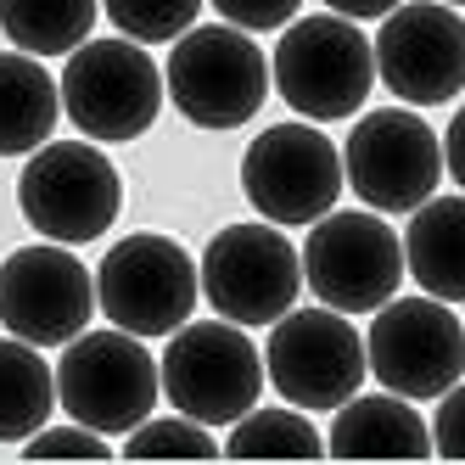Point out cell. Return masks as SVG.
<instances>
[{
  "label": "cell",
  "instance_id": "cell-1",
  "mask_svg": "<svg viewBox=\"0 0 465 465\" xmlns=\"http://www.w3.org/2000/svg\"><path fill=\"white\" fill-rule=\"evenodd\" d=\"M270 79L297 118L337 124V118H353L371 95L376 51L353 17H337V12L292 17L270 56Z\"/></svg>",
  "mask_w": 465,
  "mask_h": 465
},
{
  "label": "cell",
  "instance_id": "cell-2",
  "mask_svg": "<svg viewBox=\"0 0 465 465\" xmlns=\"http://www.w3.org/2000/svg\"><path fill=\"white\" fill-rule=\"evenodd\" d=\"M163 95L196 129H242L270 95V56L236 23L185 28L163 68Z\"/></svg>",
  "mask_w": 465,
  "mask_h": 465
},
{
  "label": "cell",
  "instance_id": "cell-3",
  "mask_svg": "<svg viewBox=\"0 0 465 465\" xmlns=\"http://www.w3.org/2000/svg\"><path fill=\"white\" fill-rule=\"evenodd\" d=\"M157 376H163V398L180 415L203 426H230L258 404L263 353L236 320H196V325L185 320L180 331H169Z\"/></svg>",
  "mask_w": 465,
  "mask_h": 465
},
{
  "label": "cell",
  "instance_id": "cell-4",
  "mask_svg": "<svg viewBox=\"0 0 465 465\" xmlns=\"http://www.w3.org/2000/svg\"><path fill=\"white\" fill-rule=\"evenodd\" d=\"M163 398L157 359L141 348V337L129 331H79L74 342H62L56 359V404L68 410V420L102 431H135Z\"/></svg>",
  "mask_w": 465,
  "mask_h": 465
},
{
  "label": "cell",
  "instance_id": "cell-5",
  "mask_svg": "<svg viewBox=\"0 0 465 465\" xmlns=\"http://www.w3.org/2000/svg\"><path fill=\"white\" fill-rule=\"evenodd\" d=\"M303 286L337 314H376L404 286V236L376 208H331L309 224Z\"/></svg>",
  "mask_w": 465,
  "mask_h": 465
},
{
  "label": "cell",
  "instance_id": "cell-6",
  "mask_svg": "<svg viewBox=\"0 0 465 465\" xmlns=\"http://www.w3.org/2000/svg\"><path fill=\"white\" fill-rule=\"evenodd\" d=\"M17 208L45 242L79 247L107 236L124 208V180L90 141H45L28 152L17 174Z\"/></svg>",
  "mask_w": 465,
  "mask_h": 465
},
{
  "label": "cell",
  "instance_id": "cell-7",
  "mask_svg": "<svg viewBox=\"0 0 465 465\" xmlns=\"http://www.w3.org/2000/svg\"><path fill=\"white\" fill-rule=\"evenodd\" d=\"M196 297H203V281H196L191 252L157 230H135V236L113 242L107 258L95 263V309L141 342L180 331Z\"/></svg>",
  "mask_w": 465,
  "mask_h": 465
},
{
  "label": "cell",
  "instance_id": "cell-8",
  "mask_svg": "<svg viewBox=\"0 0 465 465\" xmlns=\"http://www.w3.org/2000/svg\"><path fill=\"white\" fill-rule=\"evenodd\" d=\"M62 113L84 141H135L163 113V68L135 40H84L56 79Z\"/></svg>",
  "mask_w": 465,
  "mask_h": 465
},
{
  "label": "cell",
  "instance_id": "cell-9",
  "mask_svg": "<svg viewBox=\"0 0 465 465\" xmlns=\"http://www.w3.org/2000/svg\"><path fill=\"white\" fill-rule=\"evenodd\" d=\"M342 180L364 208L376 213H415L443 180V141L410 107L359 113L342 141Z\"/></svg>",
  "mask_w": 465,
  "mask_h": 465
},
{
  "label": "cell",
  "instance_id": "cell-10",
  "mask_svg": "<svg viewBox=\"0 0 465 465\" xmlns=\"http://www.w3.org/2000/svg\"><path fill=\"white\" fill-rule=\"evenodd\" d=\"M371 364H364V337L348 314L337 309H286L270 325V348H263V381H270L286 404L297 410H337L364 387Z\"/></svg>",
  "mask_w": 465,
  "mask_h": 465
},
{
  "label": "cell",
  "instance_id": "cell-11",
  "mask_svg": "<svg viewBox=\"0 0 465 465\" xmlns=\"http://www.w3.org/2000/svg\"><path fill=\"white\" fill-rule=\"evenodd\" d=\"M364 364L371 376L420 404V398H443L465 376V325L454 320V303L443 297H387L364 331Z\"/></svg>",
  "mask_w": 465,
  "mask_h": 465
},
{
  "label": "cell",
  "instance_id": "cell-12",
  "mask_svg": "<svg viewBox=\"0 0 465 465\" xmlns=\"http://www.w3.org/2000/svg\"><path fill=\"white\" fill-rule=\"evenodd\" d=\"M342 146H331L320 135V124H270L263 135L242 152V191L258 208V219H270L281 230L314 224L337 208L342 196Z\"/></svg>",
  "mask_w": 465,
  "mask_h": 465
},
{
  "label": "cell",
  "instance_id": "cell-13",
  "mask_svg": "<svg viewBox=\"0 0 465 465\" xmlns=\"http://www.w3.org/2000/svg\"><path fill=\"white\" fill-rule=\"evenodd\" d=\"M196 281H203V297L219 309V320L275 325L303 292V252L270 219L224 224L196 263Z\"/></svg>",
  "mask_w": 465,
  "mask_h": 465
},
{
  "label": "cell",
  "instance_id": "cell-14",
  "mask_svg": "<svg viewBox=\"0 0 465 465\" xmlns=\"http://www.w3.org/2000/svg\"><path fill=\"white\" fill-rule=\"evenodd\" d=\"M371 51L376 79L404 107H443L465 90V17L443 0H398Z\"/></svg>",
  "mask_w": 465,
  "mask_h": 465
},
{
  "label": "cell",
  "instance_id": "cell-15",
  "mask_svg": "<svg viewBox=\"0 0 465 465\" xmlns=\"http://www.w3.org/2000/svg\"><path fill=\"white\" fill-rule=\"evenodd\" d=\"M95 314V275L62 242L17 247L0 263V325L35 348L74 342Z\"/></svg>",
  "mask_w": 465,
  "mask_h": 465
},
{
  "label": "cell",
  "instance_id": "cell-16",
  "mask_svg": "<svg viewBox=\"0 0 465 465\" xmlns=\"http://www.w3.org/2000/svg\"><path fill=\"white\" fill-rule=\"evenodd\" d=\"M325 454L337 460H426L431 454V426L410 410V398L398 392H353L337 404Z\"/></svg>",
  "mask_w": 465,
  "mask_h": 465
},
{
  "label": "cell",
  "instance_id": "cell-17",
  "mask_svg": "<svg viewBox=\"0 0 465 465\" xmlns=\"http://www.w3.org/2000/svg\"><path fill=\"white\" fill-rule=\"evenodd\" d=\"M404 270L426 297L465 303V196H426L404 230Z\"/></svg>",
  "mask_w": 465,
  "mask_h": 465
},
{
  "label": "cell",
  "instance_id": "cell-18",
  "mask_svg": "<svg viewBox=\"0 0 465 465\" xmlns=\"http://www.w3.org/2000/svg\"><path fill=\"white\" fill-rule=\"evenodd\" d=\"M62 118V90L40 56L0 51V157H28L51 141Z\"/></svg>",
  "mask_w": 465,
  "mask_h": 465
},
{
  "label": "cell",
  "instance_id": "cell-19",
  "mask_svg": "<svg viewBox=\"0 0 465 465\" xmlns=\"http://www.w3.org/2000/svg\"><path fill=\"white\" fill-rule=\"evenodd\" d=\"M56 410V371L23 337H0V443H23Z\"/></svg>",
  "mask_w": 465,
  "mask_h": 465
},
{
  "label": "cell",
  "instance_id": "cell-20",
  "mask_svg": "<svg viewBox=\"0 0 465 465\" xmlns=\"http://www.w3.org/2000/svg\"><path fill=\"white\" fill-rule=\"evenodd\" d=\"M102 0H0V35L28 56H68L90 40Z\"/></svg>",
  "mask_w": 465,
  "mask_h": 465
},
{
  "label": "cell",
  "instance_id": "cell-21",
  "mask_svg": "<svg viewBox=\"0 0 465 465\" xmlns=\"http://www.w3.org/2000/svg\"><path fill=\"white\" fill-rule=\"evenodd\" d=\"M224 454L236 460H314L325 454V438L314 431L309 410H247L242 420H230V438H224Z\"/></svg>",
  "mask_w": 465,
  "mask_h": 465
},
{
  "label": "cell",
  "instance_id": "cell-22",
  "mask_svg": "<svg viewBox=\"0 0 465 465\" xmlns=\"http://www.w3.org/2000/svg\"><path fill=\"white\" fill-rule=\"evenodd\" d=\"M107 23L135 45H174L185 28H196L203 0H102Z\"/></svg>",
  "mask_w": 465,
  "mask_h": 465
},
{
  "label": "cell",
  "instance_id": "cell-23",
  "mask_svg": "<svg viewBox=\"0 0 465 465\" xmlns=\"http://www.w3.org/2000/svg\"><path fill=\"white\" fill-rule=\"evenodd\" d=\"M124 454L129 460H213V454H224L219 449V438L203 426V420H191V415H169V420H141L135 431H129V443H124Z\"/></svg>",
  "mask_w": 465,
  "mask_h": 465
},
{
  "label": "cell",
  "instance_id": "cell-24",
  "mask_svg": "<svg viewBox=\"0 0 465 465\" xmlns=\"http://www.w3.org/2000/svg\"><path fill=\"white\" fill-rule=\"evenodd\" d=\"M23 454H28V460H51V454H56V460H107L113 449H107L102 431L68 420V426H40L35 438H23Z\"/></svg>",
  "mask_w": 465,
  "mask_h": 465
},
{
  "label": "cell",
  "instance_id": "cell-25",
  "mask_svg": "<svg viewBox=\"0 0 465 465\" xmlns=\"http://www.w3.org/2000/svg\"><path fill=\"white\" fill-rule=\"evenodd\" d=\"M208 6L224 23L247 28V35H270V28H286L297 12H303V0H208Z\"/></svg>",
  "mask_w": 465,
  "mask_h": 465
},
{
  "label": "cell",
  "instance_id": "cell-26",
  "mask_svg": "<svg viewBox=\"0 0 465 465\" xmlns=\"http://www.w3.org/2000/svg\"><path fill=\"white\" fill-rule=\"evenodd\" d=\"M426 426H431V454L465 460V381H454V387L438 398V415H431Z\"/></svg>",
  "mask_w": 465,
  "mask_h": 465
},
{
  "label": "cell",
  "instance_id": "cell-27",
  "mask_svg": "<svg viewBox=\"0 0 465 465\" xmlns=\"http://www.w3.org/2000/svg\"><path fill=\"white\" fill-rule=\"evenodd\" d=\"M443 141V169H449V180L465 191V107L449 118V135H438Z\"/></svg>",
  "mask_w": 465,
  "mask_h": 465
},
{
  "label": "cell",
  "instance_id": "cell-28",
  "mask_svg": "<svg viewBox=\"0 0 465 465\" xmlns=\"http://www.w3.org/2000/svg\"><path fill=\"white\" fill-rule=\"evenodd\" d=\"M337 17H353V23H371V17H387L398 0H325Z\"/></svg>",
  "mask_w": 465,
  "mask_h": 465
},
{
  "label": "cell",
  "instance_id": "cell-29",
  "mask_svg": "<svg viewBox=\"0 0 465 465\" xmlns=\"http://www.w3.org/2000/svg\"><path fill=\"white\" fill-rule=\"evenodd\" d=\"M443 6H465V0H443Z\"/></svg>",
  "mask_w": 465,
  "mask_h": 465
}]
</instances>
